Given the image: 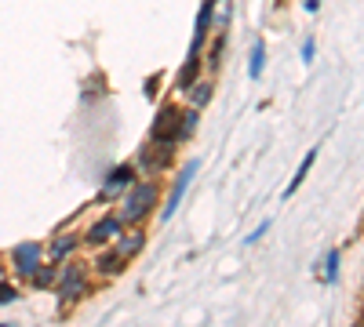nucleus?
<instances>
[{
  "label": "nucleus",
  "instance_id": "nucleus-6",
  "mask_svg": "<svg viewBox=\"0 0 364 327\" xmlns=\"http://www.w3.org/2000/svg\"><path fill=\"white\" fill-rule=\"evenodd\" d=\"M120 229H124V222H120L117 215H102V218L81 237V244H88V248H106V244H113V240L120 237Z\"/></svg>",
  "mask_w": 364,
  "mask_h": 327
},
{
  "label": "nucleus",
  "instance_id": "nucleus-16",
  "mask_svg": "<svg viewBox=\"0 0 364 327\" xmlns=\"http://www.w3.org/2000/svg\"><path fill=\"white\" fill-rule=\"evenodd\" d=\"M197 120H200V109H197V106L182 109V117H179V142H186L189 135H193V131H197Z\"/></svg>",
  "mask_w": 364,
  "mask_h": 327
},
{
  "label": "nucleus",
  "instance_id": "nucleus-11",
  "mask_svg": "<svg viewBox=\"0 0 364 327\" xmlns=\"http://www.w3.org/2000/svg\"><path fill=\"white\" fill-rule=\"evenodd\" d=\"M124 266H128V258H124L117 248H109V244H106L99 255H95V269H99L102 276H120Z\"/></svg>",
  "mask_w": 364,
  "mask_h": 327
},
{
  "label": "nucleus",
  "instance_id": "nucleus-20",
  "mask_svg": "<svg viewBox=\"0 0 364 327\" xmlns=\"http://www.w3.org/2000/svg\"><path fill=\"white\" fill-rule=\"evenodd\" d=\"M339 266H342V251H328V258H324V280L328 284L339 280Z\"/></svg>",
  "mask_w": 364,
  "mask_h": 327
},
{
  "label": "nucleus",
  "instance_id": "nucleus-25",
  "mask_svg": "<svg viewBox=\"0 0 364 327\" xmlns=\"http://www.w3.org/2000/svg\"><path fill=\"white\" fill-rule=\"evenodd\" d=\"M317 8H321V0H306V11L310 15H317Z\"/></svg>",
  "mask_w": 364,
  "mask_h": 327
},
{
  "label": "nucleus",
  "instance_id": "nucleus-10",
  "mask_svg": "<svg viewBox=\"0 0 364 327\" xmlns=\"http://www.w3.org/2000/svg\"><path fill=\"white\" fill-rule=\"evenodd\" d=\"M212 22H215V0H204L200 11H197V26H193V51H200L204 40H208V33H212Z\"/></svg>",
  "mask_w": 364,
  "mask_h": 327
},
{
  "label": "nucleus",
  "instance_id": "nucleus-8",
  "mask_svg": "<svg viewBox=\"0 0 364 327\" xmlns=\"http://www.w3.org/2000/svg\"><path fill=\"white\" fill-rule=\"evenodd\" d=\"M171 153H175V145H142V153H139V164L146 168V175L153 178V175H161L168 164H171Z\"/></svg>",
  "mask_w": 364,
  "mask_h": 327
},
{
  "label": "nucleus",
  "instance_id": "nucleus-22",
  "mask_svg": "<svg viewBox=\"0 0 364 327\" xmlns=\"http://www.w3.org/2000/svg\"><path fill=\"white\" fill-rule=\"evenodd\" d=\"M19 287L15 284H8V280H0V305H11V302H19Z\"/></svg>",
  "mask_w": 364,
  "mask_h": 327
},
{
  "label": "nucleus",
  "instance_id": "nucleus-15",
  "mask_svg": "<svg viewBox=\"0 0 364 327\" xmlns=\"http://www.w3.org/2000/svg\"><path fill=\"white\" fill-rule=\"evenodd\" d=\"M186 91H189V102H193L197 109H204V106L212 102V91H215V88H212V80H193Z\"/></svg>",
  "mask_w": 364,
  "mask_h": 327
},
{
  "label": "nucleus",
  "instance_id": "nucleus-23",
  "mask_svg": "<svg viewBox=\"0 0 364 327\" xmlns=\"http://www.w3.org/2000/svg\"><path fill=\"white\" fill-rule=\"evenodd\" d=\"M313 55H317V40L306 37V40H303V62H313Z\"/></svg>",
  "mask_w": 364,
  "mask_h": 327
},
{
  "label": "nucleus",
  "instance_id": "nucleus-14",
  "mask_svg": "<svg viewBox=\"0 0 364 327\" xmlns=\"http://www.w3.org/2000/svg\"><path fill=\"white\" fill-rule=\"evenodd\" d=\"M55 280H58V262H55V258H52V262H40V266H37V273L29 276V284H33V287H40V291L55 287Z\"/></svg>",
  "mask_w": 364,
  "mask_h": 327
},
{
  "label": "nucleus",
  "instance_id": "nucleus-26",
  "mask_svg": "<svg viewBox=\"0 0 364 327\" xmlns=\"http://www.w3.org/2000/svg\"><path fill=\"white\" fill-rule=\"evenodd\" d=\"M0 276H4V266H0Z\"/></svg>",
  "mask_w": 364,
  "mask_h": 327
},
{
  "label": "nucleus",
  "instance_id": "nucleus-12",
  "mask_svg": "<svg viewBox=\"0 0 364 327\" xmlns=\"http://www.w3.org/2000/svg\"><path fill=\"white\" fill-rule=\"evenodd\" d=\"M77 248H81V237H77V233H62V237H55L52 244H47V255H52L55 262H66V258H73Z\"/></svg>",
  "mask_w": 364,
  "mask_h": 327
},
{
  "label": "nucleus",
  "instance_id": "nucleus-5",
  "mask_svg": "<svg viewBox=\"0 0 364 327\" xmlns=\"http://www.w3.org/2000/svg\"><path fill=\"white\" fill-rule=\"evenodd\" d=\"M200 171V160H186L182 164V171L175 175V186L168 189V196H164V207H161V222H168L171 215H175V207L182 204V196H186V189H189V182H193V175Z\"/></svg>",
  "mask_w": 364,
  "mask_h": 327
},
{
  "label": "nucleus",
  "instance_id": "nucleus-19",
  "mask_svg": "<svg viewBox=\"0 0 364 327\" xmlns=\"http://www.w3.org/2000/svg\"><path fill=\"white\" fill-rule=\"evenodd\" d=\"M223 47H226V29H219L212 51H208V65H212V70H219V65H223Z\"/></svg>",
  "mask_w": 364,
  "mask_h": 327
},
{
  "label": "nucleus",
  "instance_id": "nucleus-3",
  "mask_svg": "<svg viewBox=\"0 0 364 327\" xmlns=\"http://www.w3.org/2000/svg\"><path fill=\"white\" fill-rule=\"evenodd\" d=\"M179 117H182V109L175 102L161 106V113H157V120L150 127V142L153 145H179Z\"/></svg>",
  "mask_w": 364,
  "mask_h": 327
},
{
  "label": "nucleus",
  "instance_id": "nucleus-2",
  "mask_svg": "<svg viewBox=\"0 0 364 327\" xmlns=\"http://www.w3.org/2000/svg\"><path fill=\"white\" fill-rule=\"evenodd\" d=\"M58 280H55V287H58V294H62V302H81L84 294H91V280H88V269L84 266H77V262H58Z\"/></svg>",
  "mask_w": 364,
  "mask_h": 327
},
{
  "label": "nucleus",
  "instance_id": "nucleus-9",
  "mask_svg": "<svg viewBox=\"0 0 364 327\" xmlns=\"http://www.w3.org/2000/svg\"><path fill=\"white\" fill-rule=\"evenodd\" d=\"M113 248L132 262L142 248H146V229H139V225H124V229H120V237L113 240Z\"/></svg>",
  "mask_w": 364,
  "mask_h": 327
},
{
  "label": "nucleus",
  "instance_id": "nucleus-18",
  "mask_svg": "<svg viewBox=\"0 0 364 327\" xmlns=\"http://www.w3.org/2000/svg\"><path fill=\"white\" fill-rule=\"evenodd\" d=\"M262 65H266V47H262V40H255V44H251V62H248V77H251V80H259V77H262Z\"/></svg>",
  "mask_w": 364,
  "mask_h": 327
},
{
  "label": "nucleus",
  "instance_id": "nucleus-17",
  "mask_svg": "<svg viewBox=\"0 0 364 327\" xmlns=\"http://www.w3.org/2000/svg\"><path fill=\"white\" fill-rule=\"evenodd\" d=\"M313 160H317V150H310L306 157H303V164H299V171H295V178H292V186L288 189H284V200H288V196L299 189V186H303V178L310 175V168H313Z\"/></svg>",
  "mask_w": 364,
  "mask_h": 327
},
{
  "label": "nucleus",
  "instance_id": "nucleus-4",
  "mask_svg": "<svg viewBox=\"0 0 364 327\" xmlns=\"http://www.w3.org/2000/svg\"><path fill=\"white\" fill-rule=\"evenodd\" d=\"M40 262H44V244H37V240H22V244L11 248V269H15L19 280H29Z\"/></svg>",
  "mask_w": 364,
  "mask_h": 327
},
{
  "label": "nucleus",
  "instance_id": "nucleus-21",
  "mask_svg": "<svg viewBox=\"0 0 364 327\" xmlns=\"http://www.w3.org/2000/svg\"><path fill=\"white\" fill-rule=\"evenodd\" d=\"M215 11H219V29H230V19H233V4H230V0H215Z\"/></svg>",
  "mask_w": 364,
  "mask_h": 327
},
{
  "label": "nucleus",
  "instance_id": "nucleus-13",
  "mask_svg": "<svg viewBox=\"0 0 364 327\" xmlns=\"http://www.w3.org/2000/svg\"><path fill=\"white\" fill-rule=\"evenodd\" d=\"M200 51H193V47H189V55H186V65L179 70V77H175V88L179 91H186L189 84H193V80H200Z\"/></svg>",
  "mask_w": 364,
  "mask_h": 327
},
{
  "label": "nucleus",
  "instance_id": "nucleus-1",
  "mask_svg": "<svg viewBox=\"0 0 364 327\" xmlns=\"http://www.w3.org/2000/svg\"><path fill=\"white\" fill-rule=\"evenodd\" d=\"M161 204V186L153 182H142V178H135V182L120 193V211H117V218L124 225H139V222H146L150 218V211Z\"/></svg>",
  "mask_w": 364,
  "mask_h": 327
},
{
  "label": "nucleus",
  "instance_id": "nucleus-7",
  "mask_svg": "<svg viewBox=\"0 0 364 327\" xmlns=\"http://www.w3.org/2000/svg\"><path fill=\"white\" fill-rule=\"evenodd\" d=\"M135 178H139V164H120V168H113L106 175V186L99 193V200H117V196L128 189Z\"/></svg>",
  "mask_w": 364,
  "mask_h": 327
},
{
  "label": "nucleus",
  "instance_id": "nucleus-24",
  "mask_svg": "<svg viewBox=\"0 0 364 327\" xmlns=\"http://www.w3.org/2000/svg\"><path fill=\"white\" fill-rule=\"evenodd\" d=\"M266 233H270V222H262V225H259V229H255V233H251V237H248L244 244H248V248H251V244H259V240H262Z\"/></svg>",
  "mask_w": 364,
  "mask_h": 327
}]
</instances>
